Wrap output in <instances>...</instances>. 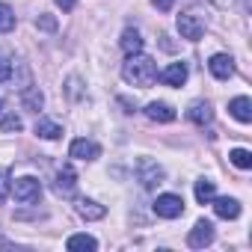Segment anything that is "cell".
I'll use <instances>...</instances> for the list:
<instances>
[{
    "instance_id": "6da1fadb",
    "label": "cell",
    "mask_w": 252,
    "mask_h": 252,
    "mask_svg": "<svg viewBox=\"0 0 252 252\" xmlns=\"http://www.w3.org/2000/svg\"><path fill=\"white\" fill-rule=\"evenodd\" d=\"M122 77L128 83H134V86H140V89H149L158 80V63L152 57H146L143 51L131 54L128 60H125V65H122Z\"/></svg>"
},
{
    "instance_id": "7a4b0ae2",
    "label": "cell",
    "mask_w": 252,
    "mask_h": 252,
    "mask_svg": "<svg viewBox=\"0 0 252 252\" xmlns=\"http://www.w3.org/2000/svg\"><path fill=\"white\" fill-rule=\"evenodd\" d=\"M12 196H15V202H21V205H33V202H39V196H42V184L33 178V175H24V178H18L12 187Z\"/></svg>"
},
{
    "instance_id": "3957f363",
    "label": "cell",
    "mask_w": 252,
    "mask_h": 252,
    "mask_svg": "<svg viewBox=\"0 0 252 252\" xmlns=\"http://www.w3.org/2000/svg\"><path fill=\"white\" fill-rule=\"evenodd\" d=\"M178 33H181V39H187V42H199V39L205 36V21H202V15H196V12H181V15H178Z\"/></svg>"
},
{
    "instance_id": "277c9868",
    "label": "cell",
    "mask_w": 252,
    "mask_h": 252,
    "mask_svg": "<svg viewBox=\"0 0 252 252\" xmlns=\"http://www.w3.org/2000/svg\"><path fill=\"white\" fill-rule=\"evenodd\" d=\"M155 214L163 217V220H175V217L184 214V199L175 196V193H163V196L155 199Z\"/></svg>"
},
{
    "instance_id": "5b68a950",
    "label": "cell",
    "mask_w": 252,
    "mask_h": 252,
    "mask_svg": "<svg viewBox=\"0 0 252 252\" xmlns=\"http://www.w3.org/2000/svg\"><path fill=\"white\" fill-rule=\"evenodd\" d=\"M187 243H190L193 249H202V246L214 243V222H211V220H199V222L190 228V237H187Z\"/></svg>"
},
{
    "instance_id": "8992f818",
    "label": "cell",
    "mask_w": 252,
    "mask_h": 252,
    "mask_svg": "<svg viewBox=\"0 0 252 252\" xmlns=\"http://www.w3.org/2000/svg\"><path fill=\"white\" fill-rule=\"evenodd\" d=\"M208 68H211V74H214L217 80H228V77L234 74V60H231L228 54H214L211 63H208Z\"/></svg>"
},
{
    "instance_id": "52a82bcc",
    "label": "cell",
    "mask_w": 252,
    "mask_h": 252,
    "mask_svg": "<svg viewBox=\"0 0 252 252\" xmlns=\"http://www.w3.org/2000/svg\"><path fill=\"white\" fill-rule=\"evenodd\" d=\"M140 181H143V187H158V184H163V169L155 163V160H140Z\"/></svg>"
},
{
    "instance_id": "ba28073f",
    "label": "cell",
    "mask_w": 252,
    "mask_h": 252,
    "mask_svg": "<svg viewBox=\"0 0 252 252\" xmlns=\"http://www.w3.org/2000/svg\"><path fill=\"white\" fill-rule=\"evenodd\" d=\"M68 155H71L74 160H95V158L101 155V149H98V143H92V140H74L71 149H68Z\"/></svg>"
},
{
    "instance_id": "9c48e42d",
    "label": "cell",
    "mask_w": 252,
    "mask_h": 252,
    "mask_svg": "<svg viewBox=\"0 0 252 252\" xmlns=\"http://www.w3.org/2000/svg\"><path fill=\"white\" fill-rule=\"evenodd\" d=\"M214 202V211H217V217H222V220H237L240 217V202L237 199H228V196H214L211 199Z\"/></svg>"
},
{
    "instance_id": "30bf717a",
    "label": "cell",
    "mask_w": 252,
    "mask_h": 252,
    "mask_svg": "<svg viewBox=\"0 0 252 252\" xmlns=\"http://www.w3.org/2000/svg\"><path fill=\"white\" fill-rule=\"evenodd\" d=\"M158 77H160V83H166V86H181V83L187 80V65H184V63H172V65H166Z\"/></svg>"
},
{
    "instance_id": "8fae6325",
    "label": "cell",
    "mask_w": 252,
    "mask_h": 252,
    "mask_svg": "<svg viewBox=\"0 0 252 252\" xmlns=\"http://www.w3.org/2000/svg\"><path fill=\"white\" fill-rule=\"evenodd\" d=\"M228 113L237 119V122H252V101L246 98V95H237V98H231L228 101Z\"/></svg>"
},
{
    "instance_id": "7c38bea8",
    "label": "cell",
    "mask_w": 252,
    "mask_h": 252,
    "mask_svg": "<svg viewBox=\"0 0 252 252\" xmlns=\"http://www.w3.org/2000/svg\"><path fill=\"white\" fill-rule=\"evenodd\" d=\"M146 116L152 119V122H175V110L166 104V101H152L149 107H146Z\"/></svg>"
},
{
    "instance_id": "4fadbf2b",
    "label": "cell",
    "mask_w": 252,
    "mask_h": 252,
    "mask_svg": "<svg viewBox=\"0 0 252 252\" xmlns=\"http://www.w3.org/2000/svg\"><path fill=\"white\" fill-rule=\"evenodd\" d=\"M187 119H190L193 125H208V122L214 119V110H211L208 101H193V104L187 107Z\"/></svg>"
},
{
    "instance_id": "5bb4252c",
    "label": "cell",
    "mask_w": 252,
    "mask_h": 252,
    "mask_svg": "<svg viewBox=\"0 0 252 252\" xmlns=\"http://www.w3.org/2000/svg\"><path fill=\"white\" fill-rule=\"evenodd\" d=\"M57 193L60 196H71L74 193V187H77V175H74V169L71 166H63L60 172H57Z\"/></svg>"
},
{
    "instance_id": "9a60e30c",
    "label": "cell",
    "mask_w": 252,
    "mask_h": 252,
    "mask_svg": "<svg viewBox=\"0 0 252 252\" xmlns=\"http://www.w3.org/2000/svg\"><path fill=\"white\" fill-rule=\"evenodd\" d=\"M77 214H80L83 220H101V217L107 214V208L98 205V202H92V199H77Z\"/></svg>"
},
{
    "instance_id": "2e32d148",
    "label": "cell",
    "mask_w": 252,
    "mask_h": 252,
    "mask_svg": "<svg viewBox=\"0 0 252 252\" xmlns=\"http://www.w3.org/2000/svg\"><path fill=\"white\" fill-rule=\"evenodd\" d=\"M119 45H122V51L128 54V57H131V54H140V51H143V36L128 27V30L122 33V42H119Z\"/></svg>"
},
{
    "instance_id": "e0dca14e",
    "label": "cell",
    "mask_w": 252,
    "mask_h": 252,
    "mask_svg": "<svg viewBox=\"0 0 252 252\" xmlns=\"http://www.w3.org/2000/svg\"><path fill=\"white\" fill-rule=\"evenodd\" d=\"M36 137H42V140H60L63 128H60L57 122H51V119H36Z\"/></svg>"
},
{
    "instance_id": "ac0fdd59",
    "label": "cell",
    "mask_w": 252,
    "mask_h": 252,
    "mask_svg": "<svg viewBox=\"0 0 252 252\" xmlns=\"http://www.w3.org/2000/svg\"><path fill=\"white\" fill-rule=\"evenodd\" d=\"M65 246H68L71 252H77V249H86V252H92V249H98V240H95L92 234H71Z\"/></svg>"
},
{
    "instance_id": "d6986e66",
    "label": "cell",
    "mask_w": 252,
    "mask_h": 252,
    "mask_svg": "<svg viewBox=\"0 0 252 252\" xmlns=\"http://www.w3.org/2000/svg\"><path fill=\"white\" fill-rule=\"evenodd\" d=\"M214 196H217V190H214V181H208V178H199V181H196V202H199V205H208Z\"/></svg>"
},
{
    "instance_id": "ffe728a7",
    "label": "cell",
    "mask_w": 252,
    "mask_h": 252,
    "mask_svg": "<svg viewBox=\"0 0 252 252\" xmlns=\"http://www.w3.org/2000/svg\"><path fill=\"white\" fill-rule=\"evenodd\" d=\"M228 160H231L237 169H249V166H252V152H246V149H231V152H228Z\"/></svg>"
},
{
    "instance_id": "44dd1931",
    "label": "cell",
    "mask_w": 252,
    "mask_h": 252,
    "mask_svg": "<svg viewBox=\"0 0 252 252\" xmlns=\"http://www.w3.org/2000/svg\"><path fill=\"white\" fill-rule=\"evenodd\" d=\"M12 27H15V12H12V6L0 3V33H9Z\"/></svg>"
},
{
    "instance_id": "7402d4cb",
    "label": "cell",
    "mask_w": 252,
    "mask_h": 252,
    "mask_svg": "<svg viewBox=\"0 0 252 252\" xmlns=\"http://www.w3.org/2000/svg\"><path fill=\"white\" fill-rule=\"evenodd\" d=\"M21 101H24V107H30V110H39L45 98H42V92H39V89H24V98H21Z\"/></svg>"
},
{
    "instance_id": "603a6c76",
    "label": "cell",
    "mask_w": 252,
    "mask_h": 252,
    "mask_svg": "<svg viewBox=\"0 0 252 252\" xmlns=\"http://www.w3.org/2000/svg\"><path fill=\"white\" fill-rule=\"evenodd\" d=\"M21 128H24V122H21V116H15V113H9V116L3 119V134H12V131L18 134Z\"/></svg>"
},
{
    "instance_id": "cb8c5ba5",
    "label": "cell",
    "mask_w": 252,
    "mask_h": 252,
    "mask_svg": "<svg viewBox=\"0 0 252 252\" xmlns=\"http://www.w3.org/2000/svg\"><path fill=\"white\" fill-rule=\"evenodd\" d=\"M9 77H12V63H9V57L0 54V83H6Z\"/></svg>"
},
{
    "instance_id": "d4e9b609",
    "label": "cell",
    "mask_w": 252,
    "mask_h": 252,
    "mask_svg": "<svg viewBox=\"0 0 252 252\" xmlns=\"http://www.w3.org/2000/svg\"><path fill=\"white\" fill-rule=\"evenodd\" d=\"M6 196H9V181H6V175L0 172V205L6 202Z\"/></svg>"
},
{
    "instance_id": "484cf974",
    "label": "cell",
    "mask_w": 252,
    "mask_h": 252,
    "mask_svg": "<svg viewBox=\"0 0 252 252\" xmlns=\"http://www.w3.org/2000/svg\"><path fill=\"white\" fill-rule=\"evenodd\" d=\"M152 3H155V9H158V12H169L175 0H152Z\"/></svg>"
},
{
    "instance_id": "4316f807",
    "label": "cell",
    "mask_w": 252,
    "mask_h": 252,
    "mask_svg": "<svg viewBox=\"0 0 252 252\" xmlns=\"http://www.w3.org/2000/svg\"><path fill=\"white\" fill-rule=\"evenodd\" d=\"M74 3H77V0H57V6H60L63 12H71V9H74Z\"/></svg>"
},
{
    "instance_id": "83f0119b",
    "label": "cell",
    "mask_w": 252,
    "mask_h": 252,
    "mask_svg": "<svg viewBox=\"0 0 252 252\" xmlns=\"http://www.w3.org/2000/svg\"><path fill=\"white\" fill-rule=\"evenodd\" d=\"M36 24H39V27H45V30H54V27H57V24H54V18H48V15H45V18H39Z\"/></svg>"
},
{
    "instance_id": "f1b7e54d",
    "label": "cell",
    "mask_w": 252,
    "mask_h": 252,
    "mask_svg": "<svg viewBox=\"0 0 252 252\" xmlns=\"http://www.w3.org/2000/svg\"><path fill=\"white\" fill-rule=\"evenodd\" d=\"M0 110H3V101H0Z\"/></svg>"
}]
</instances>
